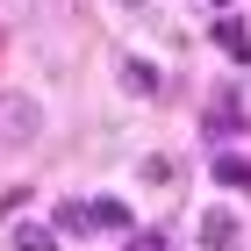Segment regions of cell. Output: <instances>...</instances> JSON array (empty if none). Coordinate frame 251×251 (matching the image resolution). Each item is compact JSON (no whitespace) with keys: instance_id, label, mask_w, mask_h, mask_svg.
<instances>
[{"instance_id":"cell-1","label":"cell","mask_w":251,"mask_h":251,"mask_svg":"<svg viewBox=\"0 0 251 251\" xmlns=\"http://www.w3.org/2000/svg\"><path fill=\"white\" fill-rule=\"evenodd\" d=\"M36 129H43V108L29 94H0V144L7 151H22V144H36Z\"/></svg>"},{"instance_id":"cell-2","label":"cell","mask_w":251,"mask_h":251,"mask_svg":"<svg viewBox=\"0 0 251 251\" xmlns=\"http://www.w3.org/2000/svg\"><path fill=\"white\" fill-rule=\"evenodd\" d=\"M201 251H244V223L230 208H208L201 215Z\"/></svg>"},{"instance_id":"cell-3","label":"cell","mask_w":251,"mask_h":251,"mask_svg":"<svg viewBox=\"0 0 251 251\" xmlns=\"http://www.w3.org/2000/svg\"><path fill=\"white\" fill-rule=\"evenodd\" d=\"M215 43H223L230 58H251V36H244V22H215Z\"/></svg>"},{"instance_id":"cell-4","label":"cell","mask_w":251,"mask_h":251,"mask_svg":"<svg viewBox=\"0 0 251 251\" xmlns=\"http://www.w3.org/2000/svg\"><path fill=\"white\" fill-rule=\"evenodd\" d=\"M15 251H58V237L43 230V223H22V230H15Z\"/></svg>"},{"instance_id":"cell-5","label":"cell","mask_w":251,"mask_h":251,"mask_svg":"<svg viewBox=\"0 0 251 251\" xmlns=\"http://www.w3.org/2000/svg\"><path fill=\"white\" fill-rule=\"evenodd\" d=\"M94 230H129V208L122 201H94Z\"/></svg>"},{"instance_id":"cell-6","label":"cell","mask_w":251,"mask_h":251,"mask_svg":"<svg viewBox=\"0 0 251 251\" xmlns=\"http://www.w3.org/2000/svg\"><path fill=\"white\" fill-rule=\"evenodd\" d=\"M215 179L223 187H251V158H215Z\"/></svg>"},{"instance_id":"cell-7","label":"cell","mask_w":251,"mask_h":251,"mask_svg":"<svg viewBox=\"0 0 251 251\" xmlns=\"http://www.w3.org/2000/svg\"><path fill=\"white\" fill-rule=\"evenodd\" d=\"M122 86H129V94H158V72H151V65H129V72H122Z\"/></svg>"},{"instance_id":"cell-8","label":"cell","mask_w":251,"mask_h":251,"mask_svg":"<svg viewBox=\"0 0 251 251\" xmlns=\"http://www.w3.org/2000/svg\"><path fill=\"white\" fill-rule=\"evenodd\" d=\"M144 179L151 187H173V158H144Z\"/></svg>"},{"instance_id":"cell-9","label":"cell","mask_w":251,"mask_h":251,"mask_svg":"<svg viewBox=\"0 0 251 251\" xmlns=\"http://www.w3.org/2000/svg\"><path fill=\"white\" fill-rule=\"evenodd\" d=\"M29 7H36V0H0V22H22Z\"/></svg>"},{"instance_id":"cell-10","label":"cell","mask_w":251,"mask_h":251,"mask_svg":"<svg viewBox=\"0 0 251 251\" xmlns=\"http://www.w3.org/2000/svg\"><path fill=\"white\" fill-rule=\"evenodd\" d=\"M129 7H136V0H129Z\"/></svg>"}]
</instances>
